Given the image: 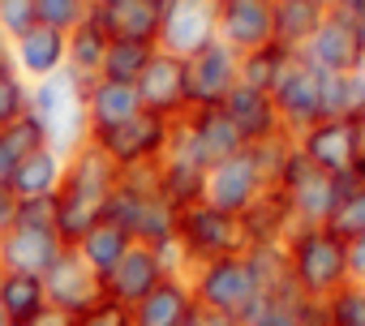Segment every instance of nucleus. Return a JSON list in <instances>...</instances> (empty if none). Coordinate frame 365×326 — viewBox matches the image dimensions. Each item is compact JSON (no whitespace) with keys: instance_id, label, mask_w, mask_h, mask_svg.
<instances>
[{"instance_id":"obj_21","label":"nucleus","mask_w":365,"mask_h":326,"mask_svg":"<svg viewBox=\"0 0 365 326\" xmlns=\"http://www.w3.org/2000/svg\"><path fill=\"white\" fill-rule=\"evenodd\" d=\"M142 112V99H138V86L129 82H112V78H95L86 86V125H91V137L133 120Z\"/></svg>"},{"instance_id":"obj_18","label":"nucleus","mask_w":365,"mask_h":326,"mask_svg":"<svg viewBox=\"0 0 365 326\" xmlns=\"http://www.w3.org/2000/svg\"><path fill=\"white\" fill-rule=\"evenodd\" d=\"M108 39H133V43H159V5L155 0H91L86 14Z\"/></svg>"},{"instance_id":"obj_19","label":"nucleus","mask_w":365,"mask_h":326,"mask_svg":"<svg viewBox=\"0 0 365 326\" xmlns=\"http://www.w3.org/2000/svg\"><path fill=\"white\" fill-rule=\"evenodd\" d=\"M69 245L56 236V228H9L0 236V270H18V275H48V266L65 253Z\"/></svg>"},{"instance_id":"obj_30","label":"nucleus","mask_w":365,"mask_h":326,"mask_svg":"<svg viewBox=\"0 0 365 326\" xmlns=\"http://www.w3.org/2000/svg\"><path fill=\"white\" fill-rule=\"evenodd\" d=\"M108 35L86 18V22H78L73 31H69V61H65V69L69 73H78L86 86L95 82V78H103V56H108Z\"/></svg>"},{"instance_id":"obj_31","label":"nucleus","mask_w":365,"mask_h":326,"mask_svg":"<svg viewBox=\"0 0 365 326\" xmlns=\"http://www.w3.org/2000/svg\"><path fill=\"white\" fill-rule=\"evenodd\" d=\"M322 112L339 120H361L365 116V73H331L322 78Z\"/></svg>"},{"instance_id":"obj_3","label":"nucleus","mask_w":365,"mask_h":326,"mask_svg":"<svg viewBox=\"0 0 365 326\" xmlns=\"http://www.w3.org/2000/svg\"><path fill=\"white\" fill-rule=\"evenodd\" d=\"M176 245H180V258L185 266H202V262H215V258H237L250 249V232L241 224V215H228L211 202H194L180 211V224H176Z\"/></svg>"},{"instance_id":"obj_26","label":"nucleus","mask_w":365,"mask_h":326,"mask_svg":"<svg viewBox=\"0 0 365 326\" xmlns=\"http://www.w3.org/2000/svg\"><path fill=\"white\" fill-rule=\"evenodd\" d=\"M0 309H5L9 326H35L48 309V292L39 275H18L0 270Z\"/></svg>"},{"instance_id":"obj_38","label":"nucleus","mask_w":365,"mask_h":326,"mask_svg":"<svg viewBox=\"0 0 365 326\" xmlns=\"http://www.w3.org/2000/svg\"><path fill=\"white\" fill-rule=\"evenodd\" d=\"M35 9H39V22H43V26L69 35L78 22H86L91 0H35Z\"/></svg>"},{"instance_id":"obj_15","label":"nucleus","mask_w":365,"mask_h":326,"mask_svg":"<svg viewBox=\"0 0 365 326\" xmlns=\"http://www.w3.org/2000/svg\"><path fill=\"white\" fill-rule=\"evenodd\" d=\"M116 181H120V168L108 159V150L91 137V142H82V146L65 159V181H61V194L108 206V202H112V194H116Z\"/></svg>"},{"instance_id":"obj_47","label":"nucleus","mask_w":365,"mask_h":326,"mask_svg":"<svg viewBox=\"0 0 365 326\" xmlns=\"http://www.w3.org/2000/svg\"><path fill=\"white\" fill-rule=\"evenodd\" d=\"M35 326H73V317H69V313H61V309H52V305H48V309H43V317H39V322H35Z\"/></svg>"},{"instance_id":"obj_37","label":"nucleus","mask_w":365,"mask_h":326,"mask_svg":"<svg viewBox=\"0 0 365 326\" xmlns=\"http://www.w3.org/2000/svg\"><path fill=\"white\" fill-rule=\"evenodd\" d=\"M331 326H365V283H344L335 296H327Z\"/></svg>"},{"instance_id":"obj_24","label":"nucleus","mask_w":365,"mask_h":326,"mask_svg":"<svg viewBox=\"0 0 365 326\" xmlns=\"http://www.w3.org/2000/svg\"><path fill=\"white\" fill-rule=\"evenodd\" d=\"M180 125L190 129V137L198 142V150L207 154V163H220V159L245 150V142H241V133H237V125L228 120L224 107H190V116L180 120Z\"/></svg>"},{"instance_id":"obj_29","label":"nucleus","mask_w":365,"mask_h":326,"mask_svg":"<svg viewBox=\"0 0 365 326\" xmlns=\"http://www.w3.org/2000/svg\"><path fill=\"white\" fill-rule=\"evenodd\" d=\"M331 9L322 0H279L275 5V43L288 48V52H301L309 43V35L322 26Z\"/></svg>"},{"instance_id":"obj_32","label":"nucleus","mask_w":365,"mask_h":326,"mask_svg":"<svg viewBox=\"0 0 365 326\" xmlns=\"http://www.w3.org/2000/svg\"><path fill=\"white\" fill-rule=\"evenodd\" d=\"M292 61H297V52H288V48H279V43H267V48L241 56V82L254 86V90H267V95H271L275 82L288 73Z\"/></svg>"},{"instance_id":"obj_44","label":"nucleus","mask_w":365,"mask_h":326,"mask_svg":"<svg viewBox=\"0 0 365 326\" xmlns=\"http://www.w3.org/2000/svg\"><path fill=\"white\" fill-rule=\"evenodd\" d=\"M185 326H237V317L215 313V309H207V305H194V313H190V322H185Z\"/></svg>"},{"instance_id":"obj_33","label":"nucleus","mask_w":365,"mask_h":326,"mask_svg":"<svg viewBox=\"0 0 365 326\" xmlns=\"http://www.w3.org/2000/svg\"><path fill=\"white\" fill-rule=\"evenodd\" d=\"M155 52H159V43H133V39H112V43H108V56H103V78L138 86V78H142V69L150 65V56H155Z\"/></svg>"},{"instance_id":"obj_13","label":"nucleus","mask_w":365,"mask_h":326,"mask_svg":"<svg viewBox=\"0 0 365 326\" xmlns=\"http://www.w3.org/2000/svg\"><path fill=\"white\" fill-rule=\"evenodd\" d=\"M185 69H190V103L194 107H220L241 82V52H232L224 39H215L202 52H194L185 61Z\"/></svg>"},{"instance_id":"obj_25","label":"nucleus","mask_w":365,"mask_h":326,"mask_svg":"<svg viewBox=\"0 0 365 326\" xmlns=\"http://www.w3.org/2000/svg\"><path fill=\"white\" fill-rule=\"evenodd\" d=\"M65 159L56 146H39L31 150L22 163H18V172H14V198H56L61 194V181H65Z\"/></svg>"},{"instance_id":"obj_5","label":"nucleus","mask_w":365,"mask_h":326,"mask_svg":"<svg viewBox=\"0 0 365 326\" xmlns=\"http://www.w3.org/2000/svg\"><path fill=\"white\" fill-rule=\"evenodd\" d=\"M190 283H194V300L198 305H207L215 313H228V317H241L245 305L262 296V283H258V275H254V266H250L245 253L194 266Z\"/></svg>"},{"instance_id":"obj_6","label":"nucleus","mask_w":365,"mask_h":326,"mask_svg":"<svg viewBox=\"0 0 365 326\" xmlns=\"http://www.w3.org/2000/svg\"><path fill=\"white\" fill-rule=\"evenodd\" d=\"M267 189H271V181L262 172V163H258L254 146H245V150H237V154H228V159H220V163L207 168L202 202H211V206H220L228 215H245Z\"/></svg>"},{"instance_id":"obj_45","label":"nucleus","mask_w":365,"mask_h":326,"mask_svg":"<svg viewBox=\"0 0 365 326\" xmlns=\"http://www.w3.org/2000/svg\"><path fill=\"white\" fill-rule=\"evenodd\" d=\"M18 224V198L14 194H0V236Z\"/></svg>"},{"instance_id":"obj_43","label":"nucleus","mask_w":365,"mask_h":326,"mask_svg":"<svg viewBox=\"0 0 365 326\" xmlns=\"http://www.w3.org/2000/svg\"><path fill=\"white\" fill-rule=\"evenodd\" d=\"M348 279L352 283H365V236H352L348 241Z\"/></svg>"},{"instance_id":"obj_16","label":"nucleus","mask_w":365,"mask_h":326,"mask_svg":"<svg viewBox=\"0 0 365 326\" xmlns=\"http://www.w3.org/2000/svg\"><path fill=\"white\" fill-rule=\"evenodd\" d=\"M220 39L241 56L275 43V5L271 0H220Z\"/></svg>"},{"instance_id":"obj_17","label":"nucleus","mask_w":365,"mask_h":326,"mask_svg":"<svg viewBox=\"0 0 365 326\" xmlns=\"http://www.w3.org/2000/svg\"><path fill=\"white\" fill-rule=\"evenodd\" d=\"M172 270L163 266V258H159V249H150V245H138L133 241V249L116 262V270L103 279V296L108 300H116V305H125V309H133L142 296H150L163 279H168Z\"/></svg>"},{"instance_id":"obj_27","label":"nucleus","mask_w":365,"mask_h":326,"mask_svg":"<svg viewBox=\"0 0 365 326\" xmlns=\"http://www.w3.org/2000/svg\"><path fill=\"white\" fill-rule=\"evenodd\" d=\"M73 249L82 253V262H86L99 279H108V275L116 270V262L133 249V236H129L116 219H99V224H95V228L73 245Z\"/></svg>"},{"instance_id":"obj_41","label":"nucleus","mask_w":365,"mask_h":326,"mask_svg":"<svg viewBox=\"0 0 365 326\" xmlns=\"http://www.w3.org/2000/svg\"><path fill=\"white\" fill-rule=\"evenodd\" d=\"M73 326H133V309L116 305V300H99L95 309H86L82 317H73Z\"/></svg>"},{"instance_id":"obj_10","label":"nucleus","mask_w":365,"mask_h":326,"mask_svg":"<svg viewBox=\"0 0 365 326\" xmlns=\"http://www.w3.org/2000/svg\"><path fill=\"white\" fill-rule=\"evenodd\" d=\"M172 125H176V120H163V116H155V112H138L133 120H125V125L99 133L95 142L108 150V159L125 172V168H138V163H159V159H163V150H168V142H172Z\"/></svg>"},{"instance_id":"obj_12","label":"nucleus","mask_w":365,"mask_h":326,"mask_svg":"<svg viewBox=\"0 0 365 326\" xmlns=\"http://www.w3.org/2000/svg\"><path fill=\"white\" fill-rule=\"evenodd\" d=\"M297 150L327 177H361L356 172V120L322 116L314 129L297 137Z\"/></svg>"},{"instance_id":"obj_40","label":"nucleus","mask_w":365,"mask_h":326,"mask_svg":"<svg viewBox=\"0 0 365 326\" xmlns=\"http://www.w3.org/2000/svg\"><path fill=\"white\" fill-rule=\"evenodd\" d=\"M18 224L22 228H56V198H18Z\"/></svg>"},{"instance_id":"obj_48","label":"nucleus","mask_w":365,"mask_h":326,"mask_svg":"<svg viewBox=\"0 0 365 326\" xmlns=\"http://www.w3.org/2000/svg\"><path fill=\"white\" fill-rule=\"evenodd\" d=\"M356 172L365 177V116L356 120Z\"/></svg>"},{"instance_id":"obj_34","label":"nucleus","mask_w":365,"mask_h":326,"mask_svg":"<svg viewBox=\"0 0 365 326\" xmlns=\"http://www.w3.org/2000/svg\"><path fill=\"white\" fill-rule=\"evenodd\" d=\"M305 300H275V296H258L245 305V313L237 317V326H305L301 322Z\"/></svg>"},{"instance_id":"obj_50","label":"nucleus","mask_w":365,"mask_h":326,"mask_svg":"<svg viewBox=\"0 0 365 326\" xmlns=\"http://www.w3.org/2000/svg\"><path fill=\"white\" fill-rule=\"evenodd\" d=\"M352 31H356V43H361V52H365V14H361V18H352Z\"/></svg>"},{"instance_id":"obj_4","label":"nucleus","mask_w":365,"mask_h":326,"mask_svg":"<svg viewBox=\"0 0 365 326\" xmlns=\"http://www.w3.org/2000/svg\"><path fill=\"white\" fill-rule=\"evenodd\" d=\"M356 181L361 177H327V172L314 168L301 150H292V159L284 163L275 189L284 194V202H288V211H292L297 224H331L335 206L344 202V194Z\"/></svg>"},{"instance_id":"obj_42","label":"nucleus","mask_w":365,"mask_h":326,"mask_svg":"<svg viewBox=\"0 0 365 326\" xmlns=\"http://www.w3.org/2000/svg\"><path fill=\"white\" fill-rule=\"evenodd\" d=\"M18 163H22V154L14 150V142L0 133V194H9L14 189V172H18Z\"/></svg>"},{"instance_id":"obj_39","label":"nucleus","mask_w":365,"mask_h":326,"mask_svg":"<svg viewBox=\"0 0 365 326\" xmlns=\"http://www.w3.org/2000/svg\"><path fill=\"white\" fill-rule=\"evenodd\" d=\"M39 26V9L35 0H0V35H5L9 43L22 39L26 31Z\"/></svg>"},{"instance_id":"obj_51","label":"nucleus","mask_w":365,"mask_h":326,"mask_svg":"<svg viewBox=\"0 0 365 326\" xmlns=\"http://www.w3.org/2000/svg\"><path fill=\"white\" fill-rule=\"evenodd\" d=\"M155 5H159V14H163V9H168V5H172V0H155Z\"/></svg>"},{"instance_id":"obj_52","label":"nucleus","mask_w":365,"mask_h":326,"mask_svg":"<svg viewBox=\"0 0 365 326\" xmlns=\"http://www.w3.org/2000/svg\"><path fill=\"white\" fill-rule=\"evenodd\" d=\"M0 326H9V317H5V309H0Z\"/></svg>"},{"instance_id":"obj_36","label":"nucleus","mask_w":365,"mask_h":326,"mask_svg":"<svg viewBox=\"0 0 365 326\" xmlns=\"http://www.w3.org/2000/svg\"><path fill=\"white\" fill-rule=\"evenodd\" d=\"M335 236H344V241H352V236H365V177L344 194V202L335 206V215H331V224H327Z\"/></svg>"},{"instance_id":"obj_20","label":"nucleus","mask_w":365,"mask_h":326,"mask_svg":"<svg viewBox=\"0 0 365 326\" xmlns=\"http://www.w3.org/2000/svg\"><path fill=\"white\" fill-rule=\"evenodd\" d=\"M69 61V35L65 31H52V26H35L26 31L22 39H14V69L26 78V82H39V78H52L61 73Z\"/></svg>"},{"instance_id":"obj_9","label":"nucleus","mask_w":365,"mask_h":326,"mask_svg":"<svg viewBox=\"0 0 365 326\" xmlns=\"http://www.w3.org/2000/svg\"><path fill=\"white\" fill-rule=\"evenodd\" d=\"M138 99H142V112H155L163 120H185L190 116V69H185V56H172V52H155L150 65L142 69L138 78Z\"/></svg>"},{"instance_id":"obj_46","label":"nucleus","mask_w":365,"mask_h":326,"mask_svg":"<svg viewBox=\"0 0 365 326\" xmlns=\"http://www.w3.org/2000/svg\"><path fill=\"white\" fill-rule=\"evenodd\" d=\"M331 14H339V18H361L365 14V0H335V5H331Z\"/></svg>"},{"instance_id":"obj_8","label":"nucleus","mask_w":365,"mask_h":326,"mask_svg":"<svg viewBox=\"0 0 365 326\" xmlns=\"http://www.w3.org/2000/svg\"><path fill=\"white\" fill-rule=\"evenodd\" d=\"M271 103H275V116H279V129L297 142L305 129H314L327 112H322V73H314L301 56L288 65V73L275 82L271 90Z\"/></svg>"},{"instance_id":"obj_35","label":"nucleus","mask_w":365,"mask_h":326,"mask_svg":"<svg viewBox=\"0 0 365 326\" xmlns=\"http://www.w3.org/2000/svg\"><path fill=\"white\" fill-rule=\"evenodd\" d=\"M26 112H31V82L18 69H5L0 73V129L18 125Z\"/></svg>"},{"instance_id":"obj_7","label":"nucleus","mask_w":365,"mask_h":326,"mask_svg":"<svg viewBox=\"0 0 365 326\" xmlns=\"http://www.w3.org/2000/svg\"><path fill=\"white\" fill-rule=\"evenodd\" d=\"M220 39V0H172L159 18V48L172 56H194Z\"/></svg>"},{"instance_id":"obj_2","label":"nucleus","mask_w":365,"mask_h":326,"mask_svg":"<svg viewBox=\"0 0 365 326\" xmlns=\"http://www.w3.org/2000/svg\"><path fill=\"white\" fill-rule=\"evenodd\" d=\"M31 116L39 120L48 146H56L61 154H73L82 142H91V125H86V82L69 69L31 82Z\"/></svg>"},{"instance_id":"obj_49","label":"nucleus","mask_w":365,"mask_h":326,"mask_svg":"<svg viewBox=\"0 0 365 326\" xmlns=\"http://www.w3.org/2000/svg\"><path fill=\"white\" fill-rule=\"evenodd\" d=\"M5 69H14V43L0 35V73H5Z\"/></svg>"},{"instance_id":"obj_23","label":"nucleus","mask_w":365,"mask_h":326,"mask_svg":"<svg viewBox=\"0 0 365 326\" xmlns=\"http://www.w3.org/2000/svg\"><path fill=\"white\" fill-rule=\"evenodd\" d=\"M194 283L190 275H168L150 296L133 305V326H185L194 313Z\"/></svg>"},{"instance_id":"obj_53","label":"nucleus","mask_w":365,"mask_h":326,"mask_svg":"<svg viewBox=\"0 0 365 326\" xmlns=\"http://www.w3.org/2000/svg\"><path fill=\"white\" fill-rule=\"evenodd\" d=\"M271 5H279V0H271Z\"/></svg>"},{"instance_id":"obj_1","label":"nucleus","mask_w":365,"mask_h":326,"mask_svg":"<svg viewBox=\"0 0 365 326\" xmlns=\"http://www.w3.org/2000/svg\"><path fill=\"white\" fill-rule=\"evenodd\" d=\"M284 262L309 300H327L348 283V241L327 224H297L284 236Z\"/></svg>"},{"instance_id":"obj_28","label":"nucleus","mask_w":365,"mask_h":326,"mask_svg":"<svg viewBox=\"0 0 365 326\" xmlns=\"http://www.w3.org/2000/svg\"><path fill=\"white\" fill-rule=\"evenodd\" d=\"M241 224L250 232V245H284V236L297 228V219H292V211H288V202L275 185L241 215Z\"/></svg>"},{"instance_id":"obj_22","label":"nucleus","mask_w":365,"mask_h":326,"mask_svg":"<svg viewBox=\"0 0 365 326\" xmlns=\"http://www.w3.org/2000/svg\"><path fill=\"white\" fill-rule=\"evenodd\" d=\"M220 107L228 112V120L237 125V133H241L245 146H258V142L284 133V129H279V116H275V103H271L267 90H254V86L237 82V90H232Z\"/></svg>"},{"instance_id":"obj_14","label":"nucleus","mask_w":365,"mask_h":326,"mask_svg":"<svg viewBox=\"0 0 365 326\" xmlns=\"http://www.w3.org/2000/svg\"><path fill=\"white\" fill-rule=\"evenodd\" d=\"M297 56H301L314 73H322V78H331V73H356V69L365 65V52H361V43H356V31H352V22L339 18V14H327L322 26L309 35V43H305Z\"/></svg>"},{"instance_id":"obj_11","label":"nucleus","mask_w":365,"mask_h":326,"mask_svg":"<svg viewBox=\"0 0 365 326\" xmlns=\"http://www.w3.org/2000/svg\"><path fill=\"white\" fill-rule=\"evenodd\" d=\"M43 292H48V305L69 313V317H82L86 309H95L103 300V279L82 262V253L69 245L43 275Z\"/></svg>"}]
</instances>
